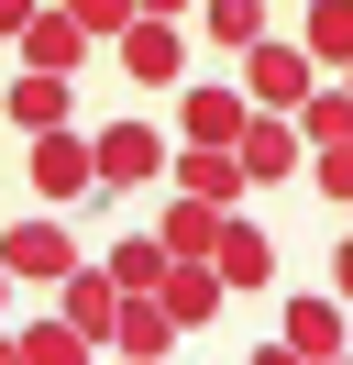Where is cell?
<instances>
[{
  "instance_id": "cell-6",
  "label": "cell",
  "mask_w": 353,
  "mask_h": 365,
  "mask_svg": "<svg viewBox=\"0 0 353 365\" xmlns=\"http://www.w3.org/2000/svg\"><path fill=\"white\" fill-rule=\"evenodd\" d=\"M88 144H100V188H144V178H166V155H176L154 122H100Z\"/></svg>"
},
{
  "instance_id": "cell-2",
  "label": "cell",
  "mask_w": 353,
  "mask_h": 365,
  "mask_svg": "<svg viewBox=\"0 0 353 365\" xmlns=\"http://www.w3.org/2000/svg\"><path fill=\"white\" fill-rule=\"evenodd\" d=\"M309 89H320V56L309 45H276V34L243 45V100H254V111H298Z\"/></svg>"
},
{
  "instance_id": "cell-11",
  "label": "cell",
  "mask_w": 353,
  "mask_h": 365,
  "mask_svg": "<svg viewBox=\"0 0 353 365\" xmlns=\"http://www.w3.org/2000/svg\"><path fill=\"white\" fill-rule=\"evenodd\" d=\"M56 310L78 321L88 343H110V321H122V277H110V266H66V277H56Z\"/></svg>"
},
{
  "instance_id": "cell-7",
  "label": "cell",
  "mask_w": 353,
  "mask_h": 365,
  "mask_svg": "<svg viewBox=\"0 0 353 365\" xmlns=\"http://www.w3.org/2000/svg\"><path fill=\"white\" fill-rule=\"evenodd\" d=\"M11 45H22V67H66V78H78V67H88V45H100V34H88L78 11H66V0H44L33 23L11 34Z\"/></svg>"
},
{
  "instance_id": "cell-13",
  "label": "cell",
  "mask_w": 353,
  "mask_h": 365,
  "mask_svg": "<svg viewBox=\"0 0 353 365\" xmlns=\"http://www.w3.org/2000/svg\"><path fill=\"white\" fill-rule=\"evenodd\" d=\"M0 266H11V277H33V288H56V277L78 266V244H66L56 222H11V232H0Z\"/></svg>"
},
{
  "instance_id": "cell-5",
  "label": "cell",
  "mask_w": 353,
  "mask_h": 365,
  "mask_svg": "<svg viewBox=\"0 0 353 365\" xmlns=\"http://www.w3.org/2000/svg\"><path fill=\"white\" fill-rule=\"evenodd\" d=\"M154 299L176 310V332H210V321H221V299H232V277H221L210 255H166V277H154Z\"/></svg>"
},
{
  "instance_id": "cell-27",
  "label": "cell",
  "mask_w": 353,
  "mask_h": 365,
  "mask_svg": "<svg viewBox=\"0 0 353 365\" xmlns=\"http://www.w3.org/2000/svg\"><path fill=\"white\" fill-rule=\"evenodd\" d=\"M0 299H11V266H0Z\"/></svg>"
},
{
  "instance_id": "cell-8",
  "label": "cell",
  "mask_w": 353,
  "mask_h": 365,
  "mask_svg": "<svg viewBox=\"0 0 353 365\" xmlns=\"http://www.w3.org/2000/svg\"><path fill=\"white\" fill-rule=\"evenodd\" d=\"M243 122H254V100H243L232 78H188V100H176V133L188 144H232Z\"/></svg>"
},
{
  "instance_id": "cell-17",
  "label": "cell",
  "mask_w": 353,
  "mask_h": 365,
  "mask_svg": "<svg viewBox=\"0 0 353 365\" xmlns=\"http://www.w3.org/2000/svg\"><path fill=\"white\" fill-rule=\"evenodd\" d=\"M309 56H320V78H342L353 67V0H309V34H298Z\"/></svg>"
},
{
  "instance_id": "cell-20",
  "label": "cell",
  "mask_w": 353,
  "mask_h": 365,
  "mask_svg": "<svg viewBox=\"0 0 353 365\" xmlns=\"http://www.w3.org/2000/svg\"><path fill=\"white\" fill-rule=\"evenodd\" d=\"M298 133H309V155L342 144V133H353V89H309V100H298Z\"/></svg>"
},
{
  "instance_id": "cell-22",
  "label": "cell",
  "mask_w": 353,
  "mask_h": 365,
  "mask_svg": "<svg viewBox=\"0 0 353 365\" xmlns=\"http://www.w3.org/2000/svg\"><path fill=\"white\" fill-rule=\"evenodd\" d=\"M309 178H320V200H342V210H353V133H342V144H320V155H309Z\"/></svg>"
},
{
  "instance_id": "cell-25",
  "label": "cell",
  "mask_w": 353,
  "mask_h": 365,
  "mask_svg": "<svg viewBox=\"0 0 353 365\" xmlns=\"http://www.w3.org/2000/svg\"><path fill=\"white\" fill-rule=\"evenodd\" d=\"M33 11H44V0H0V34H22V23H33Z\"/></svg>"
},
{
  "instance_id": "cell-19",
  "label": "cell",
  "mask_w": 353,
  "mask_h": 365,
  "mask_svg": "<svg viewBox=\"0 0 353 365\" xmlns=\"http://www.w3.org/2000/svg\"><path fill=\"white\" fill-rule=\"evenodd\" d=\"M110 277H122V288H154V277H166V232H122V244L100 255Z\"/></svg>"
},
{
  "instance_id": "cell-15",
  "label": "cell",
  "mask_w": 353,
  "mask_h": 365,
  "mask_svg": "<svg viewBox=\"0 0 353 365\" xmlns=\"http://www.w3.org/2000/svg\"><path fill=\"white\" fill-rule=\"evenodd\" d=\"M210 266L232 277V288H265V277H276V244L254 232V210H221V244H210Z\"/></svg>"
},
{
  "instance_id": "cell-18",
  "label": "cell",
  "mask_w": 353,
  "mask_h": 365,
  "mask_svg": "<svg viewBox=\"0 0 353 365\" xmlns=\"http://www.w3.org/2000/svg\"><path fill=\"white\" fill-rule=\"evenodd\" d=\"M154 232H166V255H210V244H221V200H199V188H176V210H166Z\"/></svg>"
},
{
  "instance_id": "cell-16",
  "label": "cell",
  "mask_w": 353,
  "mask_h": 365,
  "mask_svg": "<svg viewBox=\"0 0 353 365\" xmlns=\"http://www.w3.org/2000/svg\"><path fill=\"white\" fill-rule=\"evenodd\" d=\"M88 354H100V343H88L66 310H56V321H22V332L0 343V365H88Z\"/></svg>"
},
{
  "instance_id": "cell-14",
  "label": "cell",
  "mask_w": 353,
  "mask_h": 365,
  "mask_svg": "<svg viewBox=\"0 0 353 365\" xmlns=\"http://www.w3.org/2000/svg\"><path fill=\"white\" fill-rule=\"evenodd\" d=\"M110 354H176V310H166V299H154V288H122V321H110Z\"/></svg>"
},
{
  "instance_id": "cell-3",
  "label": "cell",
  "mask_w": 353,
  "mask_h": 365,
  "mask_svg": "<svg viewBox=\"0 0 353 365\" xmlns=\"http://www.w3.org/2000/svg\"><path fill=\"white\" fill-rule=\"evenodd\" d=\"M232 155H243V178H254V188H276V178H298V166H309V133H298V111H254V122L232 133Z\"/></svg>"
},
{
  "instance_id": "cell-1",
  "label": "cell",
  "mask_w": 353,
  "mask_h": 365,
  "mask_svg": "<svg viewBox=\"0 0 353 365\" xmlns=\"http://www.w3.org/2000/svg\"><path fill=\"white\" fill-rule=\"evenodd\" d=\"M110 56H122L132 89H188V23H166V11H132L110 34Z\"/></svg>"
},
{
  "instance_id": "cell-21",
  "label": "cell",
  "mask_w": 353,
  "mask_h": 365,
  "mask_svg": "<svg viewBox=\"0 0 353 365\" xmlns=\"http://www.w3.org/2000/svg\"><path fill=\"white\" fill-rule=\"evenodd\" d=\"M199 23H210V45H254V34H265V0H199Z\"/></svg>"
},
{
  "instance_id": "cell-26",
  "label": "cell",
  "mask_w": 353,
  "mask_h": 365,
  "mask_svg": "<svg viewBox=\"0 0 353 365\" xmlns=\"http://www.w3.org/2000/svg\"><path fill=\"white\" fill-rule=\"evenodd\" d=\"M144 11H166V23H188V11H199V0H144Z\"/></svg>"
},
{
  "instance_id": "cell-24",
  "label": "cell",
  "mask_w": 353,
  "mask_h": 365,
  "mask_svg": "<svg viewBox=\"0 0 353 365\" xmlns=\"http://www.w3.org/2000/svg\"><path fill=\"white\" fill-rule=\"evenodd\" d=\"M331 299H342V310H353V244L331 255Z\"/></svg>"
},
{
  "instance_id": "cell-9",
  "label": "cell",
  "mask_w": 353,
  "mask_h": 365,
  "mask_svg": "<svg viewBox=\"0 0 353 365\" xmlns=\"http://www.w3.org/2000/svg\"><path fill=\"white\" fill-rule=\"evenodd\" d=\"M166 178H176V188H199V200H221V210H243V200H254V178H243V155H232V144H176V155H166Z\"/></svg>"
},
{
  "instance_id": "cell-28",
  "label": "cell",
  "mask_w": 353,
  "mask_h": 365,
  "mask_svg": "<svg viewBox=\"0 0 353 365\" xmlns=\"http://www.w3.org/2000/svg\"><path fill=\"white\" fill-rule=\"evenodd\" d=\"M342 89H353V67H342Z\"/></svg>"
},
{
  "instance_id": "cell-12",
  "label": "cell",
  "mask_w": 353,
  "mask_h": 365,
  "mask_svg": "<svg viewBox=\"0 0 353 365\" xmlns=\"http://www.w3.org/2000/svg\"><path fill=\"white\" fill-rule=\"evenodd\" d=\"M0 111H11V133H56V122L78 111V89H66V67H22Z\"/></svg>"
},
{
  "instance_id": "cell-10",
  "label": "cell",
  "mask_w": 353,
  "mask_h": 365,
  "mask_svg": "<svg viewBox=\"0 0 353 365\" xmlns=\"http://www.w3.org/2000/svg\"><path fill=\"white\" fill-rule=\"evenodd\" d=\"M287 354H298V365H331V354H353V310H342V299H287Z\"/></svg>"
},
{
  "instance_id": "cell-4",
  "label": "cell",
  "mask_w": 353,
  "mask_h": 365,
  "mask_svg": "<svg viewBox=\"0 0 353 365\" xmlns=\"http://www.w3.org/2000/svg\"><path fill=\"white\" fill-rule=\"evenodd\" d=\"M88 188H100V144H88V133H66V122H56V133H33V200H88Z\"/></svg>"
},
{
  "instance_id": "cell-23",
  "label": "cell",
  "mask_w": 353,
  "mask_h": 365,
  "mask_svg": "<svg viewBox=\"0 0 353 365\" xmlns=\"http://www.w3.org/2000/svg\"><path fill=\"white\" fill-rule=\"evenodd\" d=\"M66 11H78V23H88V34H100V45H110V34H122L132 11H144V0H66Z\"/></svg>"
}]
</instances>
